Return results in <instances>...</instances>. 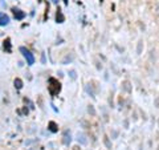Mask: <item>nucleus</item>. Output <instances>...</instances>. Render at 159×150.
Returning <instances> with one entry per match:
<instances>
[{
  "mask_svg": "<svg viewBox=\"0 0 159 150\" xmlns=\"http://www.w3.org/2000/svg\"><path fill=\"white\" fill-rule=\"evenodd\" d=\"M4 51H6L7 53H11L12 52V48H11V39L9 37H7L6 40H4Z\"/></svg>",
  "mask_w": 159,
  "mask_h": 150,
  "instance_id": "4",
  "label": "nucleus"
},
{
  "mask_svg": "<svg viewBox=\"0 0 159 150\" xmlns=\"http://www.w3.org/2000/svg\"><path fill=\"white\" fill-rule=\"evenodd\" d=\"M9 21V19L6 13H0V26H7Z\"/></svg>",
  "mask_w": 159,
  "mask_h": 150,
  "instance_id": "5",
  "label": "nucleus"
},
{
  "mask_svg": "<svg viewBox=\"0 0 159 150\" xmlns=\"http://www.w3.org/2000/svg\"><path fill=\"white\" fill-rule=\"evenodd\" d=\"M48 91L51 93V96H53V97L57 96V94L61 92V84H60L57 78L51 77L48 80Z\"/></svg>",
  "mask_w": 159,
  "mask_h": 150,
  "instance_id": "1",
  "label": "nucleus"
},
{
  "mask_svg": "<svg viewBox=\"0 0 159 150\" xmlns=\"http://www.w3.org/2000/svg\"><path fill=\"white\" fill-rule=\"evenodd\" d=\"M48 126H49V130H51L52 133H56V132L58 130V129H57V124H56V122H53V121L49 122Z\"/></svg>",
  "mask_w": 159,
  "mask_h": 150,
  "instance_id": "7",
  "label": "nucleus"
},
{
  "mask_svg": "<svg viewBox=\"0 0 159 150\" xmlns=\"http://www.w3.org/2000/svg\"><path fill=\"white\" fill-rule=\"evenodd\" d=\"M15 88H16V89H21L23 88V81H21V80H20V78H16V80H15Z\"/></svg>",
  "mask_w": 159,
  "mask_h": 150,
  "instance_id": "8",
  "label": "nucleus"
},
{
  "mask_svg": "<svg viewBox=\"0 0 159 150\" xmlns=\"http://www.w3.org/2000/svg\"><path fill=\"white\" fill-rule=\"evenodd\" d=\"M20 52L23 53V56L25 57L27 63L29 64V65H33V64H34V56H33V54L29 52L25 47H20Z\"/></svg>",
  "mask_w": 159,
  "mask_h": 150,
  "instance_id": "2",
  "label": "nucleus"
},
{
  "mask_svg": "<svg viewBox=\"0 0 159 150\" xmlns=\"http://www.w3.org/2000/svg\"><path fill=\"white\" fill-rule=\"evenodd\" d=\"M12 12L15 15V19H17V20H23L24 16H25V13H24L23 11H20V9H17V8H12Z\"/></svg>",
  "mask_w": 159,
  "mask_h": 150,
  "instance_id": "3",
  "label": "nucleus"
},
{
  "mask_svg": "<svg viewBox=\"0 0 159 150\" xmlns=\"http://www.w3.org/2000/svg\"><path fill=\"white\" fill-rule=\"evenodd\" d=\"M56 20H57V23H64V20H65V16L62 15L61 12V9H57V13H56Z\"/></svg>",
  "mask_w": 159,
  "mask_h": 150,
  "instance_id": "6",
  "label": "nucleus"
}]
</instances>
